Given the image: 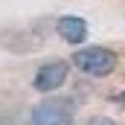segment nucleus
Returning <instances> with one entry per match:
<instances>
[{"mask_svg":"<svg viewBox=\"0 0 125 125\" xmlns=\"http://www.w3.org/2000/svg\"><path fill=\"white\" fill-rule=\"evenodd\" d=\"M87 125H116V122H114L111 116H90V119H87Z\"/></svg>","mask_w":125,"mask_h":125,"instance_id":"obj_5","label":"nucleus"},{"mask_svg":"<svg viewBox=\"0 0 125 125\" xmlns=\"http://www.w3.org/2000/svg\"><path fill=\"white\" fill-rule=\"evenodd\" d=\"M29 125H76V105L70 99H44L32 108Z\"/></svg>","mask_w":125,"mask_h":125,"instance_id":"obj_2","label":"nucleus"},{"mask_svg":"<svg viewBox=\"0 0 125 125\" xmlns=\"http://www.w3.org/2000/svg\"><path fill=\"white\" fill-rule=\"evenodd\" d=\"M55 32L64 44H73V47H82L90 35V26L82 15H61L55 18Z\"/></svg>","mask_w":125,"mask_h":125,"instance_id":"obj_4","label":"nucleus"},{"mask_svg":"<svg viewBox=\"0 0 125 125\" xmlns=\"http://www.w3.org/2000/svg\"><path fill=\"white\" fill-rule=\"evenodd\" d=\"M70 67H73V61H67V58H50V61H44L35 70L32 87L38 93H55L58 87H64V82L70 76Z\"/></svg>","mask_w":125,"mask_h":125,"instance_id":"obj_3","label":"nucleus"},{"mask_svg":"<svg viewBox=\"0 0 125 125\" xmlns=\"http://www.w3.org/2000/svg\"><path fill=\"white\" fill-rule=\"evenodd\" d=\"M70 61L76 70H82L84 76H93V79H105V76H111L114 70H116V52L111 50V47H102V44H82L73 55H70Z\"/></svg>","mask_w":125,"mask_h":125,"instance_id":"obj_1","label":"nucleus"}]
</instances>
